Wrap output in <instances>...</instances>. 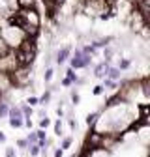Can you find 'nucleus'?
I'll use <instances>...</instances> for the list:
<instances>
[{
	"instance_id": "f257e3e1",
	"label": "nucleus",
	"mask_w": 150,
	"mask_h": 157,
	"mask_svg": "<svg viewBox=\"0 0 150 157\" xmlns=\"http://www.w3.org/2000/svg\"><path fill=\"white\" fill-rule=\"evenodd\" d=\"M90 62H92V58H90L88 54H83V51H81V49H77V51H75V54L69 58V64H71V69H73V71H75V69L88 67V66H90Z\"/></svg>"
},
{
	"instance_id": "423d86ee",
	"label": "nucleus",
	"mask_w": 150,
	"mask_h": 157,
	"mask_svg": "<svg viewBox=\"0 0 150 157\" xmlns=\"http://www.w3.org/2000/svg\"><path fill=\"white\" fill-rule=\"evenodd\" d=\"M10 114V120H15V118H23V112H21V107H10L8 110Z\"/></svg>"
},
{
	"instance_id": "f8f14e48",
	"label": "nucleus",
	"mask_w": 150,
	"mask_h": 157,
	"mask_svg": "<svg viewBox=\"0 0 150 157\" xmlns=\"http://www.w3.org/2000/svg\"><path fill=\"white\" fill-rule=\"evenodd\" d=\"M129 66H131V62L124 58V60H120V62H118V67H116V69H118V71H120V69H128Z\"/></svg>"
},
{
	"instance_id": "ddd939ff",
	"label": "nucleus",
	"mask_w": 150,
	"mask_h": 157,
	"mask_svg": "<svg viewBox=\"0 0 150 157\" xmlns=\"http://www.w3.org/2000/svg\"><path fill=\"white\" fill-rule=\"evenodd\" d=\"M8 110H10V107H8L6 103H0V118L8 116Z\"/></svg>"
},
{
	"instance_id": "20e7f679",
	"label": "nucleus",
	"mask_w": 150,
	"mask_h": 157,
	"mask_svg": "<svg viewBox=\"0 0 150 157\" xmlns=\"http://www.w3.org/2000/svg\"><path fill=\"white\" fill-rule=\"evenodd\" d=\"M109 62H101V64H98L96 66V69H94V75H96L98 78H105L107 77V71H109Z\"/></svg>"
},
{
	"instance_id": "cd10ccee",
	"label": "nucleus",
	"mask_w": 150,
	"mask_h": 157,
	"mask_svg": "<svg viewBox=\"0 0 150 157\" xmlns=\"http://www.w3.org/2000/svg\"><path fill=\"white\" fill-rule=\"evenodd\" d=\"M62 155H64V150H60V148L54 151V157H62Z\"/></svg>"
},
{
	"instance_id": "39448f33",
	"label": "nucleus",
	"mask_w": 150,
	"mask_h": 157,
	"mask_svg": "<svg viewBox=\"0 0 150 157\" xmlns=\"http://www.w3.org/2000/svg\"><path fill=\"white\" fill-rule=\"evenodd\" d=\"M68 56H69V47H64L62 51H58V54H56V64L62 66L68 60Z\"/></svg>"
},
{
	"instance_id": "1a4fd4ad",
	"label": "nucleus",
	"mask_w": 150,
	"mask_h": 157,
	"mask_svg": "<svg viewBox=\"0 0 150 157\" xmlns=\"http://www.w3.org/2000/svg\"><path fill=\"white\" fill-rule=\"evenodd\" d=\"M66 78L69 81V84H73V82H79V78H77V73H75L71 67L68 69V73H66Z\"/></svg>"
},
{
	"instance_id": "6ab92c4d",
	"label": "nucleus",
	"mask_w": 150,
	"mask_h": 157,
	"mask_svg": "<svg viewBox=\"0 0 150 157\" xmlns=\"http://www.w3.org/2000/svg\"><path fill=\"white\" fill-rule=\"evenodd\" d=\"M54 133H56V135H60V133H62V122H60V120L54 124Z\"/></svg>"
},
{
	"instance_id": "6e6552de",
	"label": "nucleus",
	"mask_w": 150,
	"mask_h": 157,
	"mask_svg": "<svg viewBox=\"0 0 150 157\" xmlns=\"http://www.w3.org/2000/svg\"><path fill=\"white\" fill-rule=\"evenodd\" d=\"M120 101H122V94L118 92V94H115V95H112L111 99H107L105 107H112V105H115V103H120Z\"/></svg>"
},
{
	"instance_id": "7ed1b4c3",
	"label": "nucleus",
	"mask_w": 150,
	"mask_h": 157,
	"mask_svg": "<svg viewBox=\"0 0 150 157\" xmlns=\"http://www.w3.org/2000/svg\"><path fill=\"white\" fill-rule=\"evenodd\" d=\"M101 140H103V135L98 133V131H92V133H88V136H86L85 146L90 148V150H98V148H101Z\"/></svg>"
},
{
	"instance_id": "b1692460",
	"label": "nucleus",
	"mask_w": 150,
	"mask_h": 157,
	"mask_svg": "<svg viewBox=\"0 0 150 157\" xmlns=\"http://www.w3.org/2000/svg\"><path fill=\"white\" fill-rule=\"evenodd\" d=\"M6 157H15V150L13 148H8L6 150Z\"/></svg>"
},
{
	"instance_id": "dca6fc26",
	"label": "nucleus",
	"mask_w": 150,
	"mask_h": 157,
	"mask_svg": "<svg viewBox=\"0 0 150 157\" xmlns=\"http://www.w3.org/2000/svg\"><path fill=\"white\" fill-rule=\"evenodd\" d=\"M28 151H30V155H32V157H36L38 153H40V148H38V144H34V146H30V148H28Z\"/></svg>"
},
{
	"instance_id": "9d476101",
	"label": "nucleus",
	"mask_w": 150,
	"mask_h": 157,
	"mask_svg": "<svg viewBox=\"0 0 150 157\" xmlns=\"http://www.w3.org/2000/svg\"><path fill=\"white\" fill-rule=\"evenodd\" d=\"M98 112H92V114H88L86 116V124H88V127H94V124H96V120H98Z\"/></svg>"
},
{
	"instance_id": "5701e85b",
	"label": "nucleus",
	"mask_w": 150,
	"mask_h": 157,
	"mask_svg": "<svg viewBox=\"0 0 150 157\" xmlns=\"http://www.w3.org/2000/svg\"><path fill=\"white\" fill-rule=\"evenodd\" d=\"M112 56V51L109 49V47H105V62H109V58Z\"/></svg>"
},
{
	"instance_id": "bb28decb",
	"label": "nucleus",
	"mask_w": 150,
	"mask_h": 157,
	"mask_svg": "<svg viewBox=\"0 0 150 157\" xmlns=\"http://www.w3.org/2000/svg\"><path fill=\"white\" fill-rule=\"evenodd\" d=\"M17 146H19V148H26L28 144H26V140H19V142H17Z\"/></svg>"
},
{
	"instance_id": "f03ea898",
	"label": "nucleus",
	"mask_w": 150,
	"mask_h": 157,
	"mask_svg": "<svg viewBox=\"0 0 150 157\" xmlns=\"http://www.w3.org/2000/svg\"><path fill=\"white\" fill-rule=\"evenodd\" d=\"M17 11L25 17V21L30 26H41V19H40V13H38L36 8H28V10H21V8H19Z\"/></svg>"
},
{
	"instance_id": "aec40b11",
	"label": "nucleus",
	"mask_w": 150,
	"mask_h": 157,
	"mask_svg": "<svg viewBox=\"0 0 150 157\" xmlns=\"http://www.w3.org/2000/svg\"><path fill=\"white\" fill-rule=\"evenodd\" d=\"M69 144H71V139H64V140H62L60 150H68V148H69Z\"/></svg>"
},
{
	"instance_id": "4468645a",
	"label": "nucleus",
	"mask_w": 150,
	"mask_h": 157,
	"mask_svg": "<svg viewBox=\"0 0 150 157\" xmlns=\"http://www.w3.org/2000/svg\"><path fill=\"white\" fill-rule=\"evenodd\" d=\"M49 99H51V92H45L38 101H40V103H49Z\"/></svg>"
},
{
	"instance_id": "9b49d317",
	"label": "nucleus",
	"mask_w": 150,
	"mask_h": 157,
	"mask_svg": "<svg viewBox=\"0 0 150 157\" xmlns=\"http://www.w3.org/2000/svg\"><path fill=\"white\" fill-rule=\"evenodd\" d=\"M10 125H11L13 129L23 127V118H15V120H10Z\"/></svg>"
},
{
	"instance_id": "4be33fe9",
	"label": "nucleus",
	"mask_w": 150,
	"mask_h": 157,
	"mask_svg": "<svg viewBox=\"0 0 150 157\" xmlns=\"http://www.w3.org/2000/svg\"><path fill=\"white\" fill-rule=\"evenodd\" d=\"M92 94H94V95H101V94H103V86H96Z\"/></svg>"
},
{
	"instance_id": "a211bd4d",
	"label": "nucleus",
	"mask_w": 150,
	"mask_h": 157,
	"mask_svg": "<svg viewBox=\"0 0 150 157\" xmlns=\"http://www.w3.org/2000/svg\"><path fill=\"white\" fill-rule=\"evenodd\" d=\"M53 73H54V71H53L51 67H47V69H45V77H43V78H45V81H47V82H49V81H51V78H53Z\"/></svg>"
},
{
	"instance_id": "412c9836",
	"label": "nucleus",
	"mask_w": 150,
	"mask_h": 157,
	"mask_svg": "<svg viewBox=\"0 0 150 157\" xmlns=\"http://www.w3.org/2000/svg\"><path fill=\"white\" fill-rule=\"evenodd\" d=\"M36 136H38V140H45V136H47V135H45V131H43V129H40V131L36 133Z\"/></svg>"
},
{
	"instance_id": "f3484780",
	"label": "nucleus",
	"mask_w": 150,
	"mask_h": 157,
	"mask_svg": "<svg viewBox=\"0 0 150 157\" xmlns=\"http://www.w3.org/2000/svg\"><path fill=\"white\" fill-rule=\"evenodd\" d=\"M49 124H51V120H49V118L45 116V118H41V122H40V127H41V129H45V127H49Z\"/></svg>"
},
{
	"instance_id": "393cba45",
	"label": "nucleus",
	"mask_w": 150,
	"mask_h": 157,
	"mask_svg": "<svg viewBox=\"0 0 150 157\" xmlns=\"http://www.w3.org/2000/svg\"><path fill=\"white\" fill-rule=\"evenodd\" d=\"M40 101H38V97H28V105H38Z\"/></svg>"
},
{
	"instance_id": "0eeeda50",
	"label": "nucleus",
	"mask_w": 150,
	"mask_h": 157,
	"mask_svg": "<svg viewBox=\"0 0 150 157\" xmlns=\"http://www.w3.org/2000/svg\"><path fill=\"white\" fill-rule=\"evenodd\" d=\"M107 77H109V81H112V82H115L116 78H120V71H118L116 67H109V71H107Z\"/></svg>"
},
{
	"instance_id": "2eb2a0df",
	"label": "nucleus",
	"mask_w": 150,
	"mask_h": 157,
	"mask_svg": "<svg viewBox=\"0 0 150 157\" xmlns=\"http://www.w3.org/2000/svg\"><path fill=\"white\" fill-rule=\"evenodd\" d=\"M21 112H23L25 118H30V116H32V109H30V107H21Z\"/></svg>"
},
{
	"instance_id": "c85d7f7f",
	"label": "nucleus",
	"mask_w": 150,
	"mask_h": 157,
	"mask_svg": "<svg viewBox=\"0 0 150 157\" xmlns=\"http://www.w3.org/2000/svg\"><path fill=\"white\" fill-rule=\"evenodd\" d=\"M0 142H6V135L2 131H0Z\"/></svg>"
},
{
	"instance_id": "a878e982",
	"label": "nucleus",
	"mask_w": 150,
	"mask_h": 157,
	"mask_svg": "<svg viewBox=\"0 0 150 157\" xmlns=\"http://www.w3.org/2000/svg\"><path fill=\"white\" fill-rule=\"evenodd\" d=\"M71 101H73V103H79V95H77V94H75V92L71 94Z\"/></svg>"
}]
</instances>
